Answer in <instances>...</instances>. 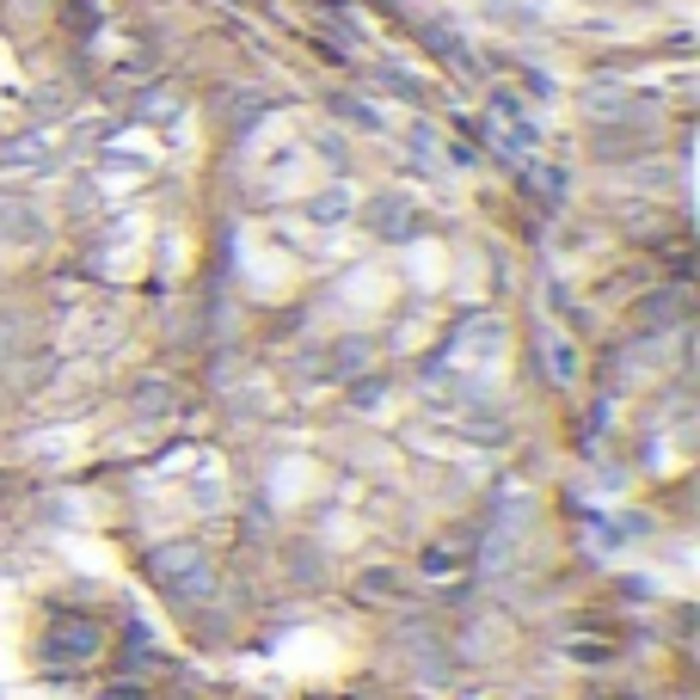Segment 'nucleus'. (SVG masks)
<instances>
[{
    "label": "nucleus",
    "mask_w": 700,
    "mask_h": 700,
    "mask_svg": "<svg viewBox=\"0 0 700 700\" xmlns=\"http://www.w3.org/2000/svg\"><path fill=\"white\" fill-rule=\"evenodd\" d=\"M203 571H210V559H203L197 547H166V554H154V578L172 584V590H197Z\"/></svg>",
    "instance_id": "obj_1"
}]
</instances>
